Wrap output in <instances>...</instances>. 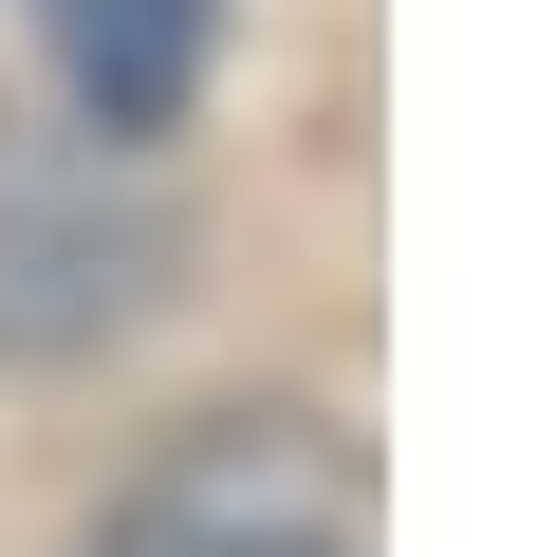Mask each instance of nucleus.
<instances>
[{"instance_id": "f257e3e1", "label": "nucleus", "mask_w": 557, "mask_h": 557, "mask_svg": "<svg viewBox=\"0 0 557 557\" xmlns=\"http://www.w3.org/2000/svg\"><path fill=\"white\" fill-rule=\"evenodd\" d=\"M168 260H186V223H168L149 149H112V131H20V112H0V372L112 354V335L168 298Z\"/></svg>"}, {"instance_id": "f03ea898", "label": "nucleus", "mask_w": 557, "mask_h": 557, "mask_svg": "<svg viewBox=\"0 0 557 557\" xmlns=\"http://www.w3.org/2000/svg\"><path fill=\"white\" fill-rule=\"evenodd\" d=\"M75 557H372V465L317 409H205L75 520Z\"/></svg>"}, {"instance_id": "7ed1b4c3", "label": "nucleus", "mask_w": 557, "mask_h": 557, "mask_svg": "<svg viewBox=\"0 0 557 557\" xmlns=\"http://www.w3.org/2000/svg\"><path fill=\"white\" fill-rule=\"evenodd\" d=\"M38 38H57L75 131L168 149V131H186V94H205V57H223V0H38Z\"/></svg>"}]
</instances>
